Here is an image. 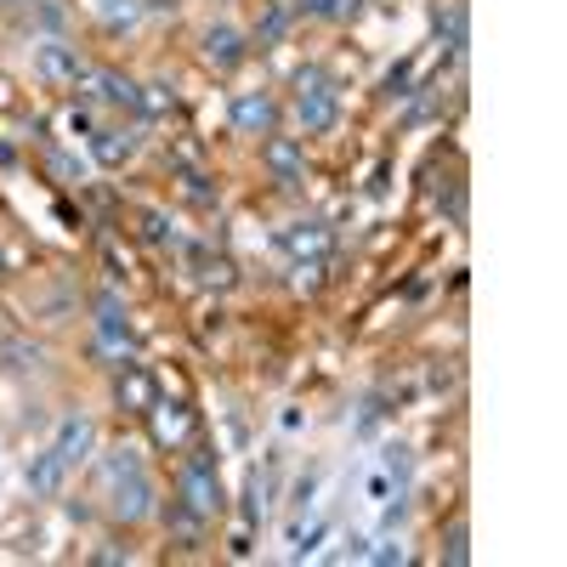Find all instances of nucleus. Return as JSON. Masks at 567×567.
I'll use <instances>...</instances> for the list:
<instances>
[{"label":"nucleus","instance_id":"nucleus-5","mask_svg":"<svg viewBox=\"0 0 567 567\" xmlns=\"http://www.w3.org/2000/svg\"><path fill=\"white\" fill-rule=\"evenodd\" d=\"M58 454H63V465L74 471V465H85L91 454H97V420L91 414H63L58 420V443H52Z\"/></svg>","mask_w":567,"mask_h":567},{"label":"nucleus","instance_id":"nucleus-7","mask_svg":"<svg viewBox=\"0 0 567 567\" xmlns=\"http://www.w3.org/2000/svg\"><path fill=\"white\" fill-rule=\"evenodd\" d=\"M199 45H205V63H210L216 74H227V69H239V63H245V52H250V45H245V34L233 29V23H210Z\"/></svg>","mask_w":567,"mask_h":567},{"label":"nucleus","instance_id":"nucleus-11","mask_svg":"<svg viewBox=\"0 0 567 567\" xmlns=\"http://www.w3.org/2000/svg\"><path fill=\"white\" fill-rule=\"evenodd\" d=\"M261 159H267V171H272L278 182H301V171H307V148H301L296 136H267Z\"/></svg>","mask_w":567,"mask_h":567},{"label":"nucleus","instance_id":"nucleus-16","mask_svg":"<svg viewBox=\"0 0 567 567\" xmlns=\"http://www.w3.org/2000/svg\"><path fill=\"white\" fill-rule=\"evenodd\" d=\"M97 471H103V483H120V477H131V471H142V449L120 443V449H109V454L97 460Z\"/></svg>","mask_w":567,"mask_h":567},{"label":"nucleus","instance_id":"nucleus-12","mask_svg":"<svg viewBox=\"0 0 567 567\" xmlns=\"http://www.w3.org/2000/svg\"><path fill=\"white\" fill-rule=\"evenodd\" d=\"M278 245L290 250L296 261H323V250H329V227H318V221H290L278 233Z\"/></svg>","mask_w":567,"mask_h":567},{"label":"nucleus","instance_id":"nucleus-3","mask_svg":"<svg viewBox=\"0 0 567 567\" xmlns=\"http://www.w3.org/2000/svg\"><path fill=\"white\" fill-rule=\"evenodd\" d=\"M109 511L120 523H148L154 516V477L148 471H131V477L109 483Z\"/></svg>","mask_w":567,"mask_h":567},{"label":"nucleus","instance_id":"nucleus-23","mask_svg":"<svg viewBox=\"0 0 567 567\" xmlns=\"http://www.w3.org/2000/svg\"><path fill=\"white\" fill-rule=\"evenodd\" d=\"M284 29H290V7H284V0H267V12H261V40H284Z\"/></svg>","mask_w":567,"mask_h":567},{"label":"nucleus","instance_id":"nucleus-22","mask_svg":"<svg viewBox=\"0 0 567 567\" xmlns=\"http://www.w3.org/2000/svg\"><path fill=\"white\" fill-rule=\"evenodd\" d=\"M369 561H374V567H403V561H409V545H403V539H374V545H369Z\"/></svg>","mask_w":567,"mask_h":567},{"label":"nucleus","instance_id":"nucleus-6","mask_svg":"<svg viewBox=\"0 0 567 567\" xmlns=\"http://www.w3.org/2000/svg\"><path fill=\"white\" fill-rule=\"evenodd\" d=\"M272 125H278V103L267 91H239L233 97V131L239 136H272Z\"/></svg>","mask_w":567,"mask_h":567},{"label":"nucleus","instance_id":"nucleus-18","mask_svg":"<svg viewBox=\"0 0 567 567\" xmlns=\"http://www.w3.org/2000/svg\"><path fill=\"white\" fill-rule=\"evenodd\" d=\"M296 12L312 18V23H341L358 12V0H296Z\"/></svg>","mask_w":567,"mask_h":567},{"label":"nucleus","instance_id":"nucleus-20","mask_svg":"<svg viewBox=\"0 0 567 567\" xmlns=\"http://www.w3.org/2000/svg\"><path fill=\"white\" fill-rule=\"evenodd\" d=\"M443 561H449V567H465V561H471V528H465V523H449V539H443Z\"/></svg>","mask_w":567,"mask_h":567},{"label":"nucleus","instance_id":"nucleus-8","mask_svg":"<svg viewBox=\"0 0 567 567\" xmlns=\"http://www.w3.org/2000/svg\"><path fill=\"white\" fill-rule=\"evenodd\" d=\"M63 483H69V465H63V454H58V449L29 454V494H34V499H58V494H63Z\"/></svg>","mask_w":567,"mask_h":567},{"label":"nucleus","instance_id":"nucleus-21","mask_svg":"<svg viewBox=\"0 0 567 567\" xmlns=\"http://www.w3.org/2000/svg\"><path fill=\"white\" fill-rule=\"evenodd\" d=\"M97 18L109 29H131L136 23V0H97Z\"/></svg>","mask_w":567,"mask_h":567},{"label":"nucleus","instance_id":"nucleus-26","mask_svg":"<svg viewBox=\"0 0 567 567\" xmlns=\"http://www.w3.org/2000/svg\"><path fill=\"white\" fill-rule=\"evenodd\" d=\"M52 171H58V176H80V165H74L69 154H52Z\"/></svg>","mask_w":567,"mask_h":567},{"label":"nucleus","instance_id":"nucleus-2","mask_svg":"<svg viewBox=\"0 0 567 567\" xmlns=\"http://www.w3.org/2000/svg\"><path fill=\"white\" fill-rule=\"evenodd\" d=\"M176 499L182 511H194L199 523H210V516L221 511V477H216V454H194L182 465V477H176Z\"/></svg>","mask_w":567,"mask_h":567},{"label":"nucleus","instance_id":"nucleus-1","mask_svg":"<svg viewBox=\"0 0 567 567\" xmlns=\"http://www.w3.org/2000/svg\"><path fill=\"white\" fill-rule=\"evenodd\" d=\"M336 120H341L336 85L323 80V69H301L296 74V125L307 136H323V131H336Z\"/></svg>","mask_w":567,"mask_h":567},{"label":"nucleus","instance_id":"nucleus-25","mask_svg":"<svg viewBox=\"0 0 567 567\" xmlns=\"http://www.w3.org/2000/svg\"><path fill=\"white\" fill-rule=\"evenodd\" d=\"M341 556H347V561H369V539H358V534H352V539H347V550H341Z\"/></svg>","mask_w":567,"mask_h":567},{"label":"nucleus","instance_id":"nucleus-17","mask_svg":"<svg viewBox=\"0 0 567 567\" xmlns=\"http://www.w3.org/2000/svg\"><path fill=\"white\" fill-rule=\"evenodd\" d=\"M171 109H176V91H171L165 80H154V85H136V114L159 120V114H171Z\"/></svg>","mask_w":567,"mask_h":567},{"label":"nucleus","instance_id":"nucleus-4","mask_svg":"<svg viewBox=\"0 0 567 567\" xmlns=\"http://www.w3.org/2000/svg\"><path fill=\"white\" fill-rule=\"evenodd\" d=\"M34 74H40L45 85H80L85 63H80L74 45H63V40H40V45H34Z\"/></svg>","mask_w":567,"mask_h":567},{"label":"nucleus","instance_id":"nucleus-9","mask_svg":"<svg viewBox=\"0 0 567 567\" xmlns=\"http://www.w3.org/2000/svg\"><path fill=\"white\" fill-rule=\"evenodd\" d=\"M97 341H103L109 358H131V323H125L120 296H103L97 301Z\"/></svg>","mask_w":567,"mask_h":567},{"label":"nucleus","instance_id":"nucleus-15","mask_svg":"<svg viewBox=\"0 0 567 567\" xmlns=\"http://www.w3.org/2000/svg\"><path fill=\"white\" fill-rule=\"evenodd\" d=\"M432 29H437V40L449 45L454 58H465L471 29H465V7H460V0H449V7H437V12H432Z\"/></svg>","mask_w":567,"mask_h":567},{"label":"nucleus","instance_id":"nucleus-10","mask_svg":"<svg viewBox=\"0 0 567 567\" xmlns=\"http://www.w3.org/2000/svg\"><path fill=\"white\" fill-rule=\"evenodd\" d=\"M80 85H85L97 103L136 114V80H120V74H109V69H85V74H80Z\"/></svg>","mask_w":567,"mask_h":567},{"label":"nucleus","instance_id":"nucleus-13","mask_svg":"<svg viewBox=\"0 0 567 567\" xmlns=\"http://www.w3.org/2000/svg\"><path fill=\"white\" fill-rule=\"evenodd\" d=\"M136 154V136L131 131H120V125H103V131H91V159H97V165H125Z\"/></svg>","mask_w":567,"mask_h":567},{"label":"nucleus","instance_id":"nucleus-24","mask_svg":"<svg viewBox=\"0 0 567 567\" xmlns=\"http://www.w3.org/2000/svg\"><path fill=\"white\" fill-rule=\"evenodd\" d=\"M386 471H392L398 483H409V449H403V443H392V449H386Z\"/></svg>","mask_w":567,"mask_h":567},{"label":"nucleus","instance_id":"nucleus-19","mask_svg":"<svg viewBox=\"0 0 567 567\" xmlns=\"http://www.w3.org/2000/svg\"><path fill=\"white\" fill-rule=\"evenodd\" d=\"M120 403H131L136 414H148V403H154V386H148V374H136L131 363H125V374H120Z\"/></svg>","mask_w":567,"mask_h":567},{"label":"nucleus","instance_id":"nucleus-14","mask_svg":"<svg viewBox=\"0 0 567 567\" xmlns=\"http://www.w3.org/2000/svg\"><path fill=\"white\" fill-rule=\"evenodd\" d=\"M148 414H154V437H159V443H171V449H176V443L194 437V420H187V409H182V403H159V398H154V403H148Z\"/></svg>","mask_w":567,"mask_h":567}]
</instances>
